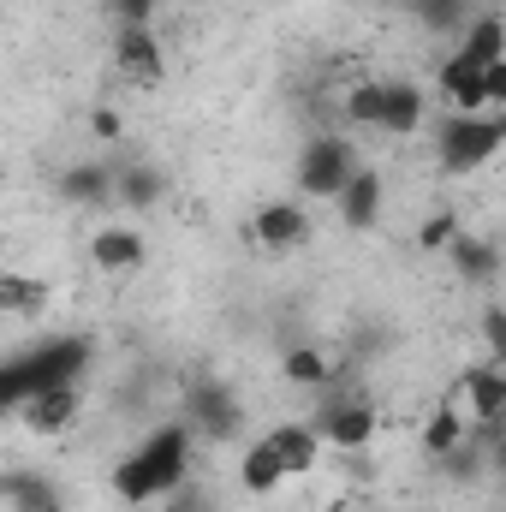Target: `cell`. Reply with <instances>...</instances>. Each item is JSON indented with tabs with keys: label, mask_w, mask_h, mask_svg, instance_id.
Returning a JSON list of instances; mask_svg holds the SVG:
<instances>
[{
	"label": "cell",
	"mask_w": 506,
	"mask_h": 512,
	"mask_svg": "<svg viewBox=\"0 0 506 512\" xmlns=\"http://www.w3.org/2000/svg\"><path fill=\"white\" fill-rule=\"evenodd\" d=\"M268 447L280 453V465H286V477H304V471H316V459H322V429H310V423H280V429H268Z\"/></svg>",
	"instance_id": "4fadbf2b"
},
{
	"label": "cell",
	"mask_w": 506,
	"mask_h": 512,
	"mask_svg": "<svg viewBox=\"0 0 506 512\" xmlns=\"http://www.w3.org/2000/svg\"><path fill=\"white\" fill-rule=\"evenodd\" d=\"M84 417V393H78V382H54L42 387L30 405H24V423L36 429V435H66L72 423Z\"/></svg>",
	"instance_id": "5b68a950"
},
{
	"label": "cell",
	"mask_w": 506,
	"mask_h": 512,
	"mask_svg": "<svg viewBox=\"0 0 506 512\" xmlns=\"http://www.w3.org/2000/svg\"><path fill=\"white\" fill-rule=\"evenodd\" d=\"M0 304H6L12 316H24V310L48 304V286H42V280H24V274H0Z\"/></svg>",
	"instance_id": "44dd1931"
},
{
	"label": "cell",
	"mask_w": 506,
	"mask_h": 512,
	"mask_svg": "<svg viewBox=\"0 0 506 512\" xmlns=\"http://www.w3.org/2000/svg\"><path fill=\"white\" fill-rule=\"evenodd\" d=\"M453 239H459V215H453V209H441V215H435V221H423V233H417V245H423L429 256H447Z\"/></svg>",
	"instance_id": "603a6c76"
},
{
	"label": "cell",
	"mask_w": 506,
	"mask_h": 512,
	"mask_svg": "<svg viewBox=\"0 0 506 512\" xmlns=\"http://www.w3.org/2000/svg\"><path fill=\"white\" fill-rule=\"evenodd\" d=\"M489 108H495V114H506V60H495V66H489Z\"/></svg>",
	"instance_id": "4316f807"
},
{
	"label": "cell",
	"mask_w": 506,
	"mask_h": 512,
	"mask_svg": "<svg viewBox=\"0 0 506 512\" xmlns=\"http://www.w3.org/2000/svg\"><path fill=\"white\" fill-rule=\"evenodd\" d=\"M161 191H167V185H161L155 167H126V173H120V203H126V209H149V203H161Z\"/></svg>",
	"instance_id": "ffe728a7"
},
{
	"label": "cell",
	"mask_w": 506,
	"mask_h": 512,
	"mask_svg": "<svg viewBox=\"0 0 506 512\" xmlns=\"http://www.w3.org/2000/svg\"><path fill=\"white\" fill-rule=\"evenodd\" d=\"M429 120V96L411 78H381V131L387 137H411Z\"/></svg>",
	"instance_id": "8992f818"
},
{
	"label": "cell",
	"mask_w": 506,
	"mask_h": 512,
	"mask_svg": "<svg viewBox=\"0 0 506 512\" xmlns=\"http://www.w3.org/2000/svg\"><path fill=\"white\" fill-rule=\"evenodd\" d=\"M334 209H340V221H346L352 233H370L381 221V167H358L352 185L334 197Z\"/></svg>",
	"instance_id": "8fae6325"
},
{
	"label": "cell",
	"mask_w": 506,
	"mask_h": 512,
	"mask_svg": "<svg viewBox=\"0 0 506 512\" xmlns=\"http://www.w3.org/2000/svg\"><path fill=\"white\" fill-rule=\"evenodd\" d=\"M358 167H364V161L352 155L346 137H316V143L298 155V191H304L310 203H334V197L352 185Z\"/></svg>",
	"instance_id": "7a4b0ae2"
},
{
	"label": "cell",
	"mask_w": 506,
	"mask_h": 512,
	"mask_svg": "<svg viewBox=\"0 0 506 512\" xmlns=\"http://www.w3.org/2000/svg\"><path fill=\"white\" fill-rule=\"evenodd\" d=\"M465 54H477L483 66H495L506 60V12H477L471 24H465V42H459Z\"/></svg>",
	"instance_id": "2e32d148"
},
{
	"label": "cell",
	"mask_w": 506,
	"mask_h": 512,
	"mask_svg": "<svg viewBox=\"0 0 506 512\" xmlns=\"http://www.w3.org/2000/svg\"><path fill=\"white\" fill-rule=\"evenodd\" d=\"M346 120H352V126H376L381 131V78L346 90Z\"/></svg>",
	"instance_id": "7402d4cb"
},
{
	"label": "cell",
	"mask_w": 506,
	"mask_h": 512,
	"mask_svg": "<svg viewBox=\"0 0 506 512\" xmlns=\"http://www.w3.org/2000/svg\"><path fill=\"white\" fill-rule=\"evenodd\" d=\"M441 102L453 108V114H495L489 108V66L477 60V54H465V48H453L447 60H441Z\"/></svg>",
	"instance_id": "3957f363"
},
{
	"label": "cell",
	"mask_w": 506,
	"mask_h": 512,
	"mask_svg": "<svg viewBox=\"0 0 506 512\" xmlns=\"http://www.w3.org/2000/svg\"><path fill=\"white\" fill-rule=\"evenodd\" d=\"M114 60H120V72H126L131 84H155V78H161V66H167V54H161L155 30H120Z\"/></svg>",
	"instance_id": "5bb4252c"
},
{
	"label": "cell",
	"mask_w": 506,
	"mask_h": 512,
	"mask_svg": "<svg viewBox=\"0 0 506 512\" xmlns=\"http://www.w3.org/2000/svg\"><path fill=\"white\" fill-rule=\"evenodd\" d=\"M90 126H96V137H108V143H120V137H126V120H120L114 108H96V120H90Z\"/></svg>",
	"instance_id": "484cf974"
},
{
	"label": "cell",
	"mask_w": 506,
	"mask_h": 512,
	"mask_svg": "<svg viewBox=\"0 0 506 512\" xmlns=\"http://www.w3.org/2000/svg\"><path fill=\"white\" fill-rule=\"evenodd\" d=\"M310 239V209L304 203H256L251 215V245L268 256H292Z\"/></svg>",
	"instance_id": "277c9868"
},
{
	"label": "cell",
	"mask_w": 506,
	"mask_h": 512,
	"mask_svg": "<svg viewBox=\"0 0 506 512\" xmlns=\"http://www.w3.org/2000/svg\"><path fill=\"white\" fill-rule=\"evenodd\" d=\"M447 262H453V274H465V280H489V274L501 268V251H495L489 239H471V233H459V239L447 245Z\"/></svg>",
	"instance_id": "ac0fdd59"
},
{
	"label": "cell",
	"mask_w": 506,
	"mask_h": 512,
	"mask_svg": "<svg viewBox=\"0 0 506 512\" xmlns=\"http://www.w3.org/2000/svg\"><path fill=\"white\" fill-rule=\"evenodd\" d=\"M370 435H376V405H364V399H328V411H322V441L328 447H370Z\"/></svg>",
	"instance_id": "9c48e42d"
},
{
	"label": "cell",
	"mask_w": 506,
	"mask_h": 512,
	"mask_svg": "<svg viewBox=\"0 0 506 512\" xmlns=\"http://www.w3.org/2000/svg\"><path fill=\"white\" fill-rule=\"evenodd\" d=\"M286 483V465H280V453L268 447V435L262 441H251L245 453H239V489L245 495H274Z\"/></svg>",
	"instance_id": "9a60e30c"
},
{
	"label": "cell",
	"mask_w": 506,
	"mask_h": 512,
	"mask_svg": "<svg viewBox=\"0 0 506 512\" xmlns=\"http://www.w3.org/2000/svg\"><path fill=\"white\" fill-rule=\"evenodd\" d=\"M459 399H465V411L483 423V429H501V411H506V364H477L465 382H459Z\"/></svg>",
	"instance_id": "ba28073f"
},
{
	"label": "cell",
	"mask_w": 506,
	"mask_h": 512,
	"mask_svg": "<svg viewBox=\"0 0 506 512\" xmlns=\"http://www.w3.org/2000/svg\"><path fill=\"white\" fill-rule=\"evenodd\" d=\"M506 143V114H447L435 126V149L447 173H477L483 161H495Z\"/></svg>",
	"instance_id": "6da1fadb"
},
{
	"label": "cell",
	"mask_w": 506,
	"mask_h": 512,
	"mask_svg": "<svg viewBox=\"0 0 506 512\" xmlns=\"http://www.w3.org/2000/svg\"><path fill=\"white\" fill-rule=\"evenodd\" d=\"M477 328H483V352H489L495 364H506V310H501V304H489Z\"/></svg>",
	"instance_id": "d4e9b609"
},
{
	"label": "cell",
	"mask_w": 506,
	"mask_h": 512,
	"mask_svg": "<svg viewBox=\"0 0 506 512\" xmlns=\"http://www.w3.org/2000/svg\"><path fill=\"white\" fill-rule=\"evenodd\" d=\"M143 233L137 227H96V239H90V262L102 268V274H131V268H143Z\"/></svg>",
	"instance_id": "7c38bea8"
},
{
	"label": "cell",
	"mask_w": 506,
	"mask_h": 512,
	"mask_svg": "<svg viewBox=\"0 0 506 512\" xmlns=\"http://www.w3.org/2000/svg\"><path fill=\"white\" fill-rule=\"evenodd\" d=\"M495 435H506V411H501V429H495Z\"/></svg>",
	"instance_id": "83f0119b"
},
{
	"label": "cell",
	"mask_w": 506,
	"mask_h": 512,
	"mask_svg": "<svg viewBox=\"0 0 506 512\" xmlns=\"http://www.w3.org/2000/svg\"><path fill=\"white\" fill-rule=\"evenodd\" d=\"M423 447H429V459H453V453L465 447V411H459L453 399L423 423Z\"/></svg>",
	"instance_id": "e0dca14e"
},
{
	"label": "cell",
	"mask_w": 506,
	"mask_h": 512,
	"mask_svg": "<svg viewBox=\"0 0 506 512\" xmlns=\"http://www.w3.org/2000/svg\"><path fill=\"white\" fill-rule=\"evenodd\" d=\"M280 370H286V382H298V387H328L334 382V364H328L316 346H292Z\"/></svg>",
	"instance_id": "d6986e66"
},
{
	"label": "cell",
	"mask_w": 506,
	"mask_h": 512,
	"mask_svg": "<svg viewBox=\"0 0 506 512\" xmlns=\"http://www.w3.org/2000/svg\"><path fill=\"white\" fill-rule=\"evenodd\" d=\"M155 6H161V0H108V18H114L120 30H149Z\"/></svg>",
	"instance_id": "cb8c5ba5"
},
{
	"label": "cell",
	"mask_w": 506,
	"mask_h": 512,
	"mask_svg": "<svg viewBox=\"0 0 506 512\" xmlns=\"http://www.w3.org/2000/svg\"><path fill=\"white\" fill-rule=\"evenodd\" d=\"M60 197L78 203V209H96V203H120V173L108 161H78L60 173Z\"/></svg>",
	"instance_id": "30bf717a"
},
{
	"label": "cell",
	"mask_w": 506,
	"mask_h": 512,
	"mask_svg": "<svg viewBox=\"0 0 506 512\" xmlns=\"http://www.w3.org/2000/svg\"><path fill=\"white\" fill-rule=\"evenodd\" d=\"M191 435L233 441V435H239V399H233L227 387H215V382L191 387Z\"/></svg>",
	"instance_id": "52a82bcc"
}]
</instances>
